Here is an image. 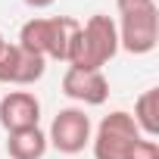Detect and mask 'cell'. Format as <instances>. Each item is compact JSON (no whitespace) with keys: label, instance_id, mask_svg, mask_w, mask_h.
<instances>
[{"label":"cell","instance_id":"cell-1","mask_svg":"<svg viewBox=\"0 0 159 159\" xmlns=\"http://www.w3.org/2000/svg\"><path fill=\"white\" fill-rule=\"evenodd\" d=\"M119 53V31L116 22L103 13L91 16L84 25H78L66 62L69 69H84V72H103V66Z\"/></svg>","mask_w":159,"mask_h":159},{"label":"cell","instance_id":"cell-2","mask_svg":"<svg viewBox=\"0 0 159 159\" xmlns=\"http://www.w3.org/2000/svg\"><path fill=\"white\" fill-rule=\"evenodd\" d=\"M119 10V50L131 56H147L159 44V10L156 0H116Z\"/></svg>","mask_w":159,"mask_h":159},{"label":"cell","instance_id":"cell-3","mask_svg":"<svg viewBox=\"0 0 159 159\" xmlns=\"http://www.w3.org/2000/svg\"><path fill=\"white\" fill-rule=\"evenodd\" d=\"M78 19L72 16H34L28 19L22 28H19V47H25L28 53H38L41 59H59L66 62V53H69V44L78 31Z\"/></svg>","mask_w":159,"mask_h":159},{"label":"cell","instance_id":"cell-4","mask_svg":"<svg viewBox=\"0 0 159 159\" xmlns=\"http://www.w3.org/2000/svg\"><path fill=\"white\" fill-rule=\"evenodd\" d=\"M140 140L143 134L137 131L131 112L112 109L109 116H103V122L91 134V150H94V159H134V150Z\"/></svg>","mask_w":159,"mask_h":159},{"label":"cell","instance_id":"cell-5","mask_svg":"<svg viewBox=\"0 0 159 159\" xmlns=\"http://www.w3.org/2000/svg\"><path fill=\"white\" fill-rule=\"evenodd\" d=\"M91 134H94L91 116L81 106H66V109H59L53 116L50 131H47V143L56 153L75 156V153H81L84 147H91Z\"/></svg>","mask_w":159,"mask_h":159},{"label":"cell","instance_id":"cell-6","mask_svg":"<svg viewBox=\"0 0 159 159\" xmlns=\"http://www.w3.org/2000/svg\"><path fill=\"white\" fill-rule=\"evenodd\" d=\"M44 72H47V59H41L38 53H28L19 44H7L3 53H0V84L28 88L41 81Z\"/></svg>","mask_w":159,"mask_h":159},{"label":"cell","instance_id":"cell-7","mask_svg":"<svg viewBox=\"0 0 159 159\" xmlns=\"http://www.w3.org/2000/svg\"><path fill=\"white\" fill-rule=\"evenodd\" d=\"M62 94L84 106H103L109 97V78L103 72H84V69H66L62 75Z\"/></svg>","mask_w":159,"mask_h":159},{"label":"cell","instance_id":"cell-8","mask_svg":"<svg viewBox=\"0 0 159 159\" xmlns=\"http://www.w3.org/2000/svg\"><path fill=\"white\" fill-rule=\"evenodd\" d=\"M41 125V100L31 91H10L0 97V128L7 134Z\"/></svg>","mask_w":159,"mask_h":159},{"label":"cell","instance_id":"cell-9","mask_svg":"<svg viewBox=\"0 0 159 159\" xmlns=\"http://www.w3.org/2000/svg\"><path fill=\"white\" fill-rule=\"evenodd\" d=\"M47 147H50L47 143V131H41V125L7 134V153H10V159H44Z\"/></svg>","mask_w":159,"mask_h":159},{"label":"cell","instance_id":"cell-10","mask_svg":"<svg viewBox=\"0 0 159 159\" xmlns=\"http://www.w3.org/2000/svg\"><path fill=\"white\" fill-rule=\"evenodd\" d=\"M131 119H134V125L143 137L156 140V134H159V88H150L134 100Z\"/></svg>","mask_w":159,"mask_h":159},{"label":"cell","instance_id":"cell-11","mask_svg":"<svg viewBox=\"0 0 159 159\" xmlns=\"http://www.w3.org/2000/svg\"><path fill=\"white\" fill-rule=\"evenodd\" d=\"M134 159H159V143L150 140V137H143L137 143V150H134Z\"/></svg>","mask_w":159,"mask_h":159},{"label":"cell","instance_id":"cell-12","mask_svg":"<svg viewBox=\"0 0 159 159\" xmlns=\"http://www.w3.org/2000/svg\"><path fill=\"white\" fill-rule=\"evenodd\" d=\"M25 7H31V10H47V7H53L56 0H22Z\"/></svg>","mask_w":159,"mask_h":159},{"label":"cell","instance_id":"cell-13","mask_svg":"<svg viewBox=\"0 0 159 159\" xmlns=\"http://www.w3.org/2000/svg\"><path fill=\"white\" fill-rule=\"evenodd\" d=\"M3 47H7V38H3V31H0V53H3Z\"/></svg>","mask_w":159,"mask_h":159}]
</instances>
